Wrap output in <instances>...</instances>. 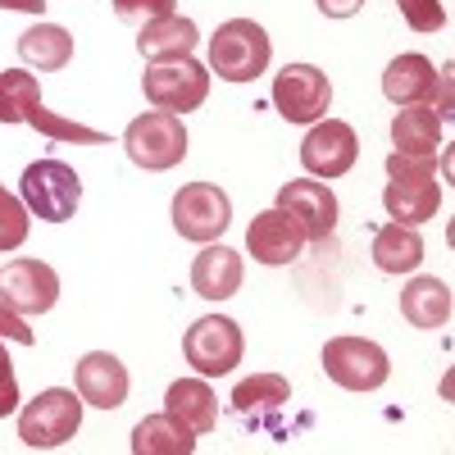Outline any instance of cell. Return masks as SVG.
Returning a JSON list of instances; mask_svg holds the SVG:
<instances>
[{
    "label": "cell",
    "instance_id": "1",
    "mask_svg": "<svg viewBox=\"0 0 455 455\" xmlns=\"http://www.w3.org/2000/svg\"><path fill=\"white\" fill-rule=\"evenodd\" d=\"M387 192H383V205L396 223H410L419 228L428 219H437V205H442V182L433 173V160H410V156H387Z\"/></svg>",
    "mask_w": 455,
    "mask_h": 455
},
{
    "label": "cell",
    "instance_id": "2",
    "mask_svg": "<svg viewBox=\"0 0 455 455\" xmlns=\"http://www.w3.org/2000/svg\"><path fill=\"white\" fill-rule=\"evenodd\" d=\"M269 32L255 19H228L219 23V32L210 36V68L223 83H251L269 68Z\"/></svg>",
    "mask_w": 455,
    "mask_h": 455
},
{
    "label": "cell",
    "instance_id": "3",
    "mask_svg": "<svg viewBox=\"0 0 455 455\" xmlns=\"http://www.w3.org/2000/svg\"><path fill=\"white\" fill-rule=\"evenodd\" d=\"M124 150L128 160L146 173H164L173 164H182L187 156V128H182V114L169 109H146L124 128Z\"/></svg>",
    "mask_w": 455,
    "mask_h": 455
},
{
    "label": "cell",
    "instance_id": "4",
    "mask_svg": "<svg viewBox=\"0 0 455 455\" xmlns=\"http://www.w3.org/2000/svg\"><path fill=\"white\" fill-rule=\"evenodd\" d=\"M19 196H23L28 214L46 219V223H68L83 201V178L64 160H36L19 178Z\"/></svg>",
    "mask_w": 455,
    "mask_h": 455
},
{
    "label": "cell",
    "instance_id": "5",
    "mask_svg": "<svg viewBox=\"0 0 455 455\" xmlns=\"http://www.w3.org/2000/svg\"><path fill=\"white\" fill-rule=\"evenodd\" d=\"M83 428V396H73L64 387H46L36 392L23 410H19V437L32 451H51L64 446L68 437H78Z\"/></svg>",
    "mask_w": 455,
    "mask_h": 455
},
{
    "label": "cell",
    "instance_id": "6",
    "mask_svg": "<svg viewBox=\"0 0 455 455\" xmlns=\"http://www.w3.org/2000/svg\"><path fill=\"white\" fill-rule=\"evenodd\" d=\"M323 373L347 392H378L392 378V360L369 337H332L323 347Z\"/></svg>",
    "mask_w": 455,
    "mask_h": 455
},
{
    "label": "cell",
    "instance_id": "7",
    "mask_svg": "<svg viewBox=\"0 0 455 455\" xmlns=\"http://www.w3.org/2000/svg\"><path fill=\"white\" fill-rule=\"evenodd\" d=\"M182 355L187 364H192L201 378H223V373H233L246 355V337L233 319H223V315H205L196 319L192 328H187L182 337Z\"/></svg>",
    "mask_w": 455,
    "mask_h": 455
},
{
    "label": "cell",
    "instance_id": "8",
    "mask_svg": "<svg viewBox=\"0 0 455 455\" xmlns=\"http://www.w3.org/2000/svg\"><path fill=\"white\" fill-rule=\"evenodd\" d=\"M141 92H146V100L156 109L192 114L210 96V68L196 64L192 55H187V60H169V64H150L146 78H141Z\"/></svg>",
    "mask_w": 455,
    "mask_h": 455
},
{
    "label": "cell",
    "instance_id": "9",
    "mask_svg": "<svg viewBox=\"0 0 455 455\" xmlns=\"http://www.w3.org/2000/svg\"><path fill=\"white\" fill-rule=\"evenodd\" d=\"M228 223H233V201H228V192H219L214 182H187L173 196V228L187 242L205 246V242L228 233Z\"/></svg>",
    "mask_w": 455,
    "mask_h": 455
},
{
    "label": "cell",
    "instance_id": "10",
    "mask_svg": "<svg viewBox=\"0 0 455 455\" xmlns=\"http://www.w3.org/2000/svg\"><path fill=\"white\" fill-rule=\"evenodd\" d=\"M332 105V83L315 64H287L274 78V109L287 124H319Z\"/></svg>",
    "mask_w": 455,
    "mask_h": 455
},
{
    "label": "cell",
    "instance_id": "11",
    "mask_svg": "<svg viewBox=\"0 0 455 455\" xmlns=\"http://www.w3.org/2000/svg\"><path fill=\"white\" fill-rule=\"evenodd\" d=\"M0 300L19 315H46L60 300V274L46 259H10L0 269Z\"/></svg>",
    "mask_w": 455,
    "mask_h": 455
},
{
    "label": "cell",
    "instance_id": "12",
    "mask_svg": "<svg viewBox=\"0 0 455 455\" xmlns=\"http://www.w3.org/2000/svg\"><path fill=\"white\" fill-rule=\"evenodd\" d=\"M355 160H360V137L341 119H319L300 141V164L310 178H341L355 169Z\"/></svg>",
    "mask_w": 455,
    "mask_h": 455
},
{
    "label": "cell",
    "instance_id": "13",
    "mask_svg": "<svg viewBox=\"0 0 455 455\" xmlns=\"http://www.w3.org/2000/svg\"><path fill=\"white\" fill-rule=\"evenodd\" d=\"M306 228H300V219H291L287 210H259L246 228V251L259 259V264H269V269H278V264H291L300 259V251H306Z\"/></svg>",
    "mask_w": 455,
    "mask_h": 455
},
{
    "label": "cell",
    "instance_id": "14",
    "mask_svg": "<svg viewBox=\"0 0 455 455\" xmlns=\"http://www.w3.org/2000/svg\"><path fill=\"white\" fill-rule=\"evenodd\" d=\"M278 210H287L291 219H300V228H306L310 242L332 237L337 214H341V210H337V196H332V187L310 182V178L283 182V187H278Z\"/></svg>",
    "mask_w": 455,
    "mask_h": 455
},
{
    "label": "cell",
    "instance_id": "15",
    "mask_svg": "<svg viewBox=\"0 0 455 455\" xmlns=\"http://www.w3.org/2000/svg\"><path fill=\"white\" fill-rule=\"evenodd\" d=\"M78 396L83 405H96V410H119L128 401V387H132V378L124 369L119 355H109V351H92L78 360Z\"/></svg>",
    "mask_w": 455,
    "mask_h": 455
},
{
    "label": "cell",
    "instance_id": "16",
    "mask_svg": "<svg viewBox=\"0 0 455 455\" xmlns=\"http://www.w3.org/2000/svg\"><path fill=\"white\" fill-rule=\"evenodd\" d=\"M242 278H246V269H242V255L233 251V246H214V242H205V251L192 259V287H196V296H205V300H228V296H237L242 291Z\"/></svg>",
    "mask_w": 455,
    "mask_h": 455
},
{
    "label": "cell",
    "instance_id": "17",
    "mask_svg": "<svg viewBox=\"0 0 455 455\" xmlns=\"http://www.w3.org/2000/svg\"><path fill=\"white\" fill-rule=\"evenodd\" d=\"M164 414L201 437V433H214V424H219V396L205 378H178L164 392Z\"/></svg>",
    "mask_w": 455,
    "mask_h": 455
},
{
    "label": "cell",
    "instance_id": "18",
    "mask_svg": "<svg viewBox=\"0 0 455 455\" xmlns=\"http://www.w3.org/2000/svg\"><path fill=\"white\" fill-rule=\"evenodd\" d=\"M442 119L433 109H419V105H401L396 119H392V146L396 156H410V160H437L442 150Z\"/></svg>",
    "mask_w": 455,
    "mask_h": 455
},
{
    "label": "cell",
    "instance_id": "19",
    "mask_svg": "<svg viewBox=\"0 0 455 455\" xmlns=\"http://www.w3.org/2000/svg\"><path fill=\"white\" fill-rule=\"evenodd\" d=\"M201 32L192 19L182 14H169V19H156V23H141V36H137V51L150 60V64H169V60H187L196 51Z\"/></svg>",
    "mask_w": 455,
    "mask_h": 455
},
{
    "label": "cell",
    "instance_id": "20",
    "mask_svg": "<svg viewBox=\"0 0 455 455\" xmlns=\"http://www.w3.org/2000/svg\"><path fill=\"white\" fill-rule=\"evenodd\" d=\"M401 315L410 328L437 332L451 323V287L442 278H410L401 291Z\"/></svg>",
    "mask_w": 455,
    "mask_h": 455
},
{
    "label": "cell",
    "instance_id": "21",
    "mask_svg": "<svg viewBox=\"0 0 455 455\" xmlns=\"http://www.w3.org/2000/svg\"><path fill=\"white\" fill-rule=\"evenodd\" d=\"M433 87H437V68H433V60L428 55H396L392 64H387V73H383V96L392 100V105H419L424 96H433Z\"/></svg>",
    "mask_w": 455,
    "mask_h": 455
},
{
    "label": "cell",
    "instance_id": "22",
    "mask_svg": "<svg viewBox=\"0 0 455 455\" xmlns=\"http://www.w3.org/2000/svg\"><path fill=\"white\" fill-rule=\"evenodd\" d=\"M373 264L383 274H414L424 264V237L410 223H383L373 233Z\"/></svg>",
    "mask_w": 455,
    "mask_h": 455
},
{
    "label": "cell",
    "instance_id": "23",
    "mask_svg": "<svg viewBox=\"0 0 455 455\" xmlns=\"http://www.w3.org/2000/svg\"><path fill=\"white\" fill-rule=\"evenodd\" d=\"M192 451H196V433L169 419V414H146L132 428V455H192Z\"/></svg>",
    "mask_w": 455,
    "mask_h": 455
},
{
    "label": "cell",
    "instance_id": "24",
    "mask_svg": "<svg viewBox=\"0 0 455 455\" xmlns=\"http://www.w3.org/2000/svg\"><path fill=\"white\" fill-rule=\"evenodd\" d=\"M19 55H23V64L42 68V73H60L73 60V36L60 23H36L19 36Z\"/></svg>",
    "mask_w": 455,
    "mask_h": 455
},
{
    "label": "cell",
    "instance_id": "25",
    "mask_svg": "<svg viewBox=\"0 0 455 455\" xmlns=\"http://www.w3.org/2000/svg\"><path fill=\"white\" fill-rule=\"evenodd\" d=\"M291 401V383L283 373H255L242 378L233 387V410L237 414H264V410H283Z\"/></svg>",
    "mask_w": 455,
    "mask_h": 455
},
{
    "label": "cell",
    "instance_id": "26",
    "mask_svg": "<svg viewBox=\"0 0 455 455\" xmlns=\"http://www.w3.org/2000/svg\"><path fill=\"white\" fill-rule=\"evenodd\" d=\"M42 105V87L32 73L5 68L0 73V124H28V114Z\"/></svg>",
    "mask_w": 455,
    "mask_h": 455
},
{
    "label": "cell",
    "instance_id": "27",
    "mask_svg": "<svg viewBox=\"0 0 455 455\" xmlns=\"http://www.w3.org/2000/svg\"><path fill=\"white\" fill-rule=\"evenodd\" d=\"M28 128L46 132L51 141H83V146H109V137H105V132H96V128H87V124H73V119H60V114H51V109H42V105H36V109L28 114Z\"/></svg>",
    "mask_w": 455,
    "mask_h": 455
},
{
    "label": "cell",
    "instance_id": "28",
    "mask_svg": "<svg viewBox=\"0 0 455 455\" xmlns=\"http://www.w3.org/2000/svg\"><path fill=\"white\" fill-rule=\"evenodd\" d=\"M28 205L14 196V192H5L0 187V251H19L23 242H28Z\"/></svg>",
    "mask_w": 455,
    "mask_h": 455
},
{
    "label": "cell",
    "instance_id": "29",
    "mask_svg": "<svg viewBox=\"0 0 455 455\" xmlns=\"http://www.w3.org/2000/svg\"><path fill=\"white\" fill-rule=\"evenodd\" d=\"M114 14L124 23H156L178 14V0H114Z\"/></svg>",
    "mask_w": 455,
    "mask_h": 455
},
{
    "label": "cell",
    "instance_id": "30",
    "mask_svg": "<svg viewBox=\"0 0 455 455\" xmlns=\"http://www.w3.org/2000/svg\"><path fill=\"white\" fill-rule=\"evenodd\" d=\"M405 23L414 32H442L446 28V10H442V0H396Z\"/></svg>",
    "mask_w": 455,
    "mask_h": 455
},
{
    "label": "cell",
    "instance_id": "31",
    "mask_svg": "<svg viewBox=\"0 0 455 455\" xmlns=\"http://www.w3.org/2000/svg\"><path fill=\"white\" fill-rule=\"evenodd\" d=\"M0 341H19V347H32V328L23 323V315L19 310H10L5 300H0Z\"/></svg>",
    "mask_w": 455,
    "mask_h": 455
},
{
    "label": "cell",
    "instance_id": "32",
    "mask_svg": "<svg viewBox=\"0 0 455 455\" xmlns=\"http://www.w3.org/2000/svg\"><path fill=\"white\" fill-rule=\"evenodd\" d=\"M19 405V383H14V360L0 347V414H14Z\"/></svg>",
    "mask_w": 455,
    "mask_h": 455
},
{
    "label": "cell",
    "instance_id": "33",
    "mask_svg": "<svg viewBox=\"0 0 455 455\" xmlns=\"http://www.w3.org/2000/svg\"><path fill=\"white\" fill-rule=\"evenodd\" d=\"M315 5H319L328 19H351V14L364 10V0H315Z\"/></svg>",
    "mask_w": 455,
    "mask_h": 455
},
{
    "label": "cell",
    "instance_id": "34",
    "mask_svg": "<svg viewBox=\"0 0 455 455\" xmlns=\"http://www.w3.org/2000/svg\"><path fill=\"white\" fill-rule=\"evenodd\" d=\"M0 10H19V14H46V0H0Z\"/></svg>",
    "mask_w": 455,
    "mask_h": 455
}]
</instances>
